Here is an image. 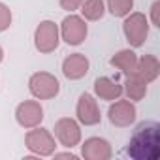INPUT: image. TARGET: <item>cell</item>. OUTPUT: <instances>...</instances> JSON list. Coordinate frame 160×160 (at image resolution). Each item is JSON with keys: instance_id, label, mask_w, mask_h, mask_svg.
<instances>
[{"instance_id": "cell-13", "label": "cell", "mask_w": 160, "mask_h": 160, "mask_svg": "<svg viewBox=\"0 0 160 160\" xmlns=\"http://www.w3.org/2000/svg\"><path fill=\"white\" fill-rule=\"evenodd\" d=\"M94 92L100 100H108V102H113L117 98L122 96V87L113 81L109 77H98L94 81Z\"/></svg>"}, {"instance_id": "cell-2", "label": "cell", "mask_w": 160, "mask_h": 160, "mask_svg": "<svg viewBox=\"0 0 160 160\" xmlns=\"http://www.w3.org/2000/svg\"><path fill=\"white\" fill-rule=\"evenodd\" d=\"M28 89L38 100H51L60 92L58 79L49 72H36L28 79Z\"/></svg>"}, {"instance_id": "cell-14", "label": "cell", "mask_w": 160, "mask_h": 160, "mask_svg": "<svg viewBox=\"0 0 160 160\" xmlns=\"http://www.w3.org/2000/svg\"><path fill=\"white\" fill-rule=\"evenodd\" d=\"M160 72V64L158 58L152 55H143L141 58H138V68H136V75H139L145 83H151L158 77Z\"/></svg>"}, {"instance_id": "cell-1", "label": "cell", "mask_w": 160, "mask_h": 160, "mask_svg": "<svg viewBox=\"0 0 160 160\" xmlns=\"http://www.w3.org/2000/svg\"><path fill=\"white\" fill-rule=\"evenodd\" d=\"M126 154L132 160H158L160 158V124L154 121H143L136 126Z\"/></svg>"}, {"instance_id": "cell-19", "label": "cell", "mask_w": 160, "mask_h": 160, "mask_svg": "<svg viewBox=\"0 0 160 160\" xmlns=\"http://www.w3.org/2000/svg\"><path fill=\"white\" fill-rule=\"evenodd\" d=\"M12 25V12L6 4L0 2V32H4Z\"/></svg>"}, {"instance_id": "cell-9", "label": "cell", "mask_w": 160, "mask_h": 160, "mask_svg": "<svg viewBox=\"0 0 160 160\" xmlns=\"http://www.w3.org/2000/svg\"><path fill=\"white\" fill-rule=\"evenodd\" d=\"M108 117H109V122L115 124V126H130L134 121H136V106L130 102V100H115V104L109 106V111H108Z\"/></svg>"}, {"instance_id": "cell-11", "label": "cell", "mask_w": 160, "mask_h": 160, "mask_svg": "<svg viewBox=\"0 0 160 160\" xmlns=\"http://www.w3.org/2000/svg\"><path fill=\"white\" fill-rule=\"evenodd\" d=\"M81 154L85 160H109L113 151L111 145L102 138H89L81 145Z\"/></svg>"}, {"instance_id": "cell-22", "label": "cell", "mask_w": 160, "mask_h": 160, "mask_svg": "<svg viewBox=\"0 0 160 160\" xmlns=\"http://www.w3.org/2000/svg\"><path fill=\"white\" fill-rule=\"evenodd\" d=\"M55 154V158H70V160H77V156L75 154H72V152H53Z\"/></svg>"}, {"instance_id": "cell-23", "label": "cell", "mask_w": 160, "mask_h": 160, "mask_svg": "<svg viewBox=\"0 0 160 160\" xmlns=\"http://www.w3.org/2000/svg\"><path fill=\"white\" fill-rule=\"evenodd\" d=\"M2 58H4V51H2V47H0V62H2Z\"/></svg>"}, {"instance_id": "cell-18", "label": "cell", "mask_w": 160, "mask_h": 160, "mask_svg": "<svg viewBox=\"0 0 160 160\" xmlns=\"http://www.w3.org/2000/svg\"><path fill=\"white\" fill-rule=\"evenodd\" d=\"M134 8V0H108V10L115 17H126Z\"/></svg>"}, {"instance_id": "cell-10", "label": "cell", "mask_w": 160, "mask_h": 160, "mask_svg": "<svg viewBox=\"0 0 160 160\" xmlns=\"http://www.w3.org/2000/svg\"><path fill=\"white\" fill-rule=\"evenodd\" d=\"M15 119L23 128H34V126H40V122L43 121V109L38 102L27 100L17 106Z\"/></svg>"}, {"instance_id": "cell-5", "label": "cell", "mask_w": 160, "mask_h": 160, "mask_svg": "<svg viewBox=\"0 0 160 160\" xmlns=\"http://www.w3.org/2000/svg\"><path fill=\"white\" fill-rule=\"evenodd\" d=\"M60 32L53 21H42L34 32V45L40 53H51L58 47Z\"/></svg>"}, {"instance_id": "cell-16", "label": "cell", "mask_w": 160, "mask_h": 160, "mask_svg": "<svg viewBox=\"0 0 160 160\" xmlns=\"http://www.w3.org/2000/svg\"><path fill=\"white\" fill-rule=\"evenodd\" d=\"M124 85H126V87L122 89V92L128 94V100L138 102V100L145 98V94H147V85H149V83H145L139 75H136V73L126 75V83H124Z\"/></svg>"}, {"instance_id": "cell-20", "label": "cell", "mask_w": 160, "mask_h": 160, "mask_svg": "<svg viewBox=\"0 0 160 160\" xmlns=\"http://www.w3.org/2000/svg\"><path fill=\"white\" fill-rule=\"evenodd\" d=\"M81 4H83V0H60V6L66 12H75Z\"/></svg>"}, {"instance_id": "cell-15", "label": "cell", "mask_w": 160, "mask_h": 160, "mask_svg": "<svg viewBox=\"0 0 160 160\" xmlns=\"http://www.w3.org/2000/svg\"><path fill=\"white\" fill-rule=\"evenodd\" d=\"M109 62H111V66L119 68L124 75H132V73H136V68H138V55L132 49H122Z\"/></svg>"}, {"instance_id": "cell-21", "label": "cell", "mask_w": 160, "mask_h": 160, "mask_svg": "<svg viewBox=\"0 0 160 160\" xmlns=\"http://www.w3.org/2000/svg\"><path fill=\"white\" fill-rule=\"evenodd\" d=\"M158 8H160V2H154L151 6V17H152V25L154 27H160V21H158Z\"/></svg>"}, {"instance_id": "cell-6", "label": "cell", "mask_w": 160, "mask_h": 160, "mask_svg": "<svg viewBox=\"0 0 160 160\" xmlns=\"http://www.w3.org/2000/svg\"><path fill=\"white\" fill-rule=\"evenodd\" d=\"M60 36L68 45H79L83 43V40L87 38V25L85 19L70 13L68 17H64L62 25H60Z\"/></svg>"}, {"instance_id": "cell-12", "label": "cell", "mask_w": 160, "mask_h": 160, "mask_svg": "<svg viewBox=\"0 0 160 160\" xmlns=\"http://www.w3.org/2000/svg\"><path fill=\"white\" fill-rule=\"evenodd\" d=\"M89 68H91V62L81 53H73V55L66 57L64 62H62V73L68 79H81V77H85Z\"/></svg>"}, {"instance_id": "cell-8", "label": "cell", "mask_w": 160, "mask_h": 160, "mask_svg": "<svg viewBox=\"0 0 160 160\" xmlns=\"http://www.w3.org/2000/svg\"><path fill=\"white\" fill-rule=\"evenodd\" d=\"M75 113H77V119L81 124L85 126H94L102 121V113H100V108L94 100V96H91L89 92H83L77 100V108H75Z\"/></svg>"}, {"instance_id": "cell-7", "label": "cell", "mask_w": 160, "mask_h": 160, "mask_svg": "<svg viewBox=\"0 0 160 160\" xmlns=\"http://www.w3.org/2000/svg\"><path fill=\"white\" fill-rule=\"evenodd\" d=\"M55 138L60 141V145L72 149L81 141V128H79L77 121H73L70 117L58 119L55 122Z\"/></svg>"}, {"instance_id": "cell-4", "label": "cell", "mask_w": 160, "mask_h": 160, "mask_svg": "<svg viewBox=\"0 0 160 160\" xmlns=\"http://www.w3.org/2000/svg\"><path fill=\"white\" fill-rule=\"evenodd\" d=\"M122 32L132 47H139L145 43L149 36V21L143 13H128L122 23Z\"/></svg>"}, {"instance_id": "cell-3", "label": "cell", "mask_w": 160, "mask_h": 160, "mask_svg": "<svg viewBox=\"0 0 160 160\" xmlns=\"http://www.w3.org/2000/svg\"><path fill=\"white\" fill-rule=\"evenodd\" d=\"M25 143H27V149L38 156H51L57 147L55 136L49 130L40 128V126L28 128V132L25 136Z\"/></svg>"}, {"instance_id": "cell-17", "label": "cell", "mask_w": 160, "mask_h": 160, "mask_svg": "<svg viewBox=\"0 0 160 160\" xmlns=\"http://www.w3.org/2000/svg\"><path fill=\"white\" fill-rule=\"evenodd\" d=\"M79 8H81V13L87 21H98L106 13L104 0H83V4Z\"/></svg>"}]
</instances>
